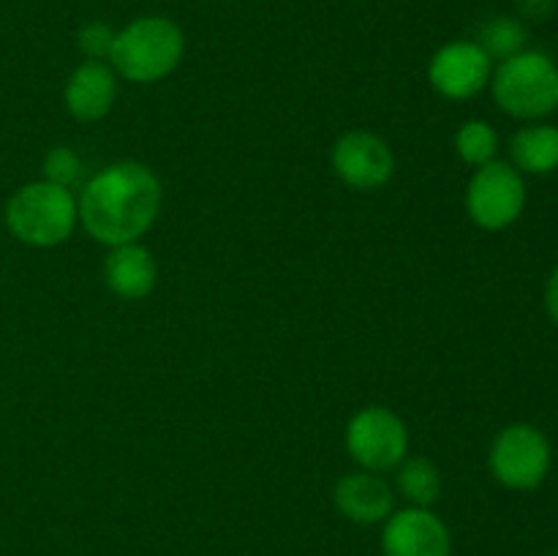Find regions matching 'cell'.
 <instances>
[{
  "label": "cell",
  "instance_id": "17",
  "mask_svg": "<svg viewBox=\"0 0 558 556\" xmlns=\"http://www.w3.org/2000/svg\"><path fill=\"white\" fill-rule=\"evenodd\" d=\"M456 150L469 167H485L496 161L499 153V134L488 120H466L456 134Z\"/></svg>",
  "mask_w": 558,
  "mask_h": 556
},
{
  "label": "cell",
  "instance_id": "4",
  "mask_svg": "<svg viewBox=\"0 0 558 556\" xmlns=\"http://www.w3.org/2000/svg\"><path fill=\"white\" fill-rule=\"evenodd\" d=\"M494 98L510 118L543 120L558 109V65L545 52L523 49L490 76Z\"/></svg>",
  "mask_w": 558,
  "mask_h": 556
},
{
  "label": "cell",
  "instance_id": "21",
  "mask_svg": "<svg viewBox=\"0 0 558 556\" xmlns=\"http://www.w3.org/2000/svg\"><path fill=\"white\" fill-rule=\"evenodd\" d=\"M545 309H548L550 319L558 325V265H556V270L550 273L548 287H545Z\"/></svg>",
  "mask_w": 558,
  "mask_h": 556
},
{
  "label": "cell",
  "instance_id": "5",
  "mask_svg": "<svg viewBox=\"0 0 558 556\" xmlns=\"http://www.w3.org/2000/svg\"><path fill=\"white\" fill-rule=\"evenodd\" d=\"M526 207L523 174L507 161H490L472 174L466 189V213L480 229L499 232L512 227Z\"/></svg>",
  "mask_w": 558,
  "mask_h": 556
},
{
  "label": "cell",
  "instance_id": "8",
  "mask_svg": "<svg viewBox=\"0 0 558 556\" xmlns=\"http://www.w3.org/2000/svg\"><path fill=\"white\" fill-rule=\"evenodd\" d=\"M490 76H494V60L477 41L445 44L428 65L430 87L450 101L474 98L485 90Z\"/></svg>",
  "mask_w": 558,
  "mask_h": 556
},
{
  "label": "cell",
  "instance_id": "20",
  "mask_svg": "<svg viewBox=\"0 0 558 556\" xmlns=\"http://www.w3.org/2000/svg\"><path fill=\"white\" fill-rule=\"evenodd\" d=\"M515 9L521 14V20L545 22L554 16L556 0H515Z\"/></svg>",
  "mask_w": 558,
  "mask_h": 556
},
{
  "label": "cell",
  "instance_id": "6",
  "mask_svg": "<svg viewBox=\"0 0 558 556\" xmlns=\"http://www.w3.org/2000/svg\"><path fill=\"white\" fill-rule=\"evenodd\" d=\"M490 472L512 491H532L550 472V442L537 425L512 423L490 447Z\"/></svg>",
  "mask_w": 558,
  "mask_h": 556
},
{
  "label": "cell",
  "instance_id": "14",
  "mask_svg": "<svg viewBox=\"0 0 558 556\" xmlns=\"http://www.w3.org/2000/svg\"><path fill=\"white\" fill-rule=\"evenodd\" d=\"M512 167L526 174H550L558 169V129L550 123L523 125L510 140Z\"/></svg>",
  "mask_w": 558,
  "mask_h": 556
},
{
  "label": "cell",
  "instance_id": "9",
  "mask_svg": "<svg viewBox=\"0 0 558 556\" xmlns=\"http://www.w3.org/2000/svg\"><path fill=\"white\" fill-rule=\"evenodd\" d=\"M332 169L357 191H376L390 183L396 158L390 145L371 131H349L332 147Z\"/></svg>",
  "mask_w": 558,
  "mask_h": 556
},
{
  "label": "cell",
  "instance_id": "1",
  "mask_svg": "<svg viewBox=\"0 0 558 556\" xmlns=\"http://www.w3.org/2000/svg\"><path fill=\"white\" fill-rule=\"evenodd\" d=\"M85 232L98 243H140L161 210V183L140 161H118L93 174L76 200Z\"/></svg>",
  "mask_w": 558,
  "mask_h": 556
},
{
  "label": "cell",
  "instance_id": "7",
  "mask_svg": "<svg viewBox=\"0 0 558 556\" xmlns=\"http://www.w3.org/2000/svg\"><path fill=\"white\" fill-rule=\"evenodd\" d=\"M347 450L368 472H387L407 458L409 431L390 409H360L347 425Z\"/></svg>",
  "mask_w": 558,
  "mask_h": 556
},
{
  "label": "cell",
  "instance_id": "11",
  "mask_svg": "<svg viewBox=\"0 0 558 556\" xmlns=\"http://www.w3.org/2000/svg\"><path fill=\"white\" fill-rule=\"evenodd\" d=\"M114 98H118L114 71L98 60L76 65L63 87L65 109L80 123H93V120H101L104 114H109Z\"/></svg>",
  "mask_w": 558,
  "mask_h": 556
},
{
  "label": "cell",
  "instance_id": "13",
  "mask_svg": "<svg viewBox=\"0 0 558 556\" xmlns=\"http://www.w3.org/2000/svg\"><path fill=\"white\" fill-rule=\"evenodd\" d=\"M158 278L156 259L140 243L114 245L104 262V281L118 298L142 300L153 292Z\"/></svg>",
  "mask_w": 558,
  "mask_h": 556
},
{
  "label": "cell",
  "instance_id": "2",
  "mask_svg": "<svg viewBox=\"0 0 558 556\" xmlns=\"http://www.w3.org/2000/svg\"><path fill=\"white\" fill-rule=\"evenodd\" d=\"M185 52V36L178 22L167 16H140L114 36L109 60L114 71L136 85L163 80L180 65Z\"/></svg>",
  "mask_w": 558,
  "mask_h": 556
},
{
  "label": "cell",
  "instance_id": "12",
  "mask_svg": "<svg viewBox=\"0 0 558 556\" xmlns=\"http://www.w3.org/2000/svg\"><path fill=\"white\" fill-rule=\"evenodd\" d=\"M392 496L390 483L379 478V472H352L343 474L336 485V507L354 523H379L392 516Z\"/></svg>",
  "mask_w": 558,
  "mask_h": 556
},
{
  "label": "cell",
  "instance_id": "16",
  "mask_svg": "<svg viewBox=\"0 0 558 556\" xmlns=\"http://www.w3.org/2000/svg\"><path fill=\"white\" fill-rule=\"evenodd\" d=\"M396 469L398 491H401L403 499L412 501V507H430L439 499L441 474L428 458H403Z\"/></svg>",
  "mask_w": 558,
  "mask_h": 556
},
{
  "label": "cell",
  "instance_id": "18",
  "mask_svg": "<svg viewBox=\"0 0 558 556\" xmlns=\"http://www.w3.org/2000/svg\"><path fill=\"white\" fill-rule=\"evenodd\" d=\"M44 180L71 191L82 180V158L71 147H52L44 156Z\"/></svg>",
  "mask_w": 558,
  "mask_h": 556
},
{
  "label": "cell",
  "instance_id": "15",
  "mask_svg": "<svg viewBox=\"0 0 558 556\" xmlns=\"http://www.w3.org/2000/svg\"><path fill=\"white\" fill-rule=\"evenodd\" d=\"M477 44L485 49L490 60H510L515 55H521L529 44V31L526 22L521 16L499 14L490 16L483 27H480Z\"/></svg>",
  "mask_w": 558,
  "mask_h": 556
},
{
  "label": "cell",
  "instance_id": "10",
  "mask_svg": "<svg viewBox=\"0 0 558 556\" xmlns=\"http://www.w3.org/2000/svg\"><path fill=\"white\" fill-rule=\"evenodd\" d=\"M381 551L385 556H450L452 537L445 521L428 507H407L387 518Z\"/></svg>",
  "mask_w": 558,
  "mask_h": 556
},
{
  "label": "cell",
  "instance_id": "19",
  "mask_svg": "<svg viewBox=\"0 0 558 556\" xmlns=\"http://www.w3.org/2000/svg\"><path fill=\"white\" fill-rule=\"evenodd\" d=\"M114 36H118V31H112V25H107V22H87L80 31V36H76V44L87 55V60L104 63L112 55Z\"/></svg>",
  "mask_w": 558,
  "mask_h": 556
},
{
  "label": "cell",
  "instance_id": "3",
  "mask_svg": "<svg viewBox=\"0 0 558 556\" xmlns=\"http://www.w3.org/2000/svg\"><path fill=\"white\" fill-rule=\"evenodd\" d=\"M80 221V205L69 189L36 180L14 191L5 205V227L20 243L52 249L65 243Z\"/></svg>",
  "mask_w": 558,
  "mask_h": 556
},
{
  "label": "cell",
  "instance_id": "22",
  "mask_svg": "<svg viewBox=\"0 0 558 556\" xmlns=\"http://www.w3.org/2000/svg\"><path fill=\"white\" fill-rule=\"evenodd\" d=\"M548 556H558V551H550V554Z\"/></svg>",
  "mask_w": 558,
  "mask_h": 556
}]
</instances>
